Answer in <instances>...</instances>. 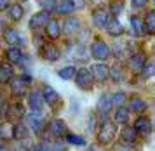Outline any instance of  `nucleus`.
<instances>
[{"label": "nucleus", "instance_id": "20", "mask_svg": "<svg viewBox=\"0 0 155 151\" xmlns=\"http://www.w3.org/2000/svg\"><path fill=\"white\" fill-rule=\"evenodd\" d=\"M129 110L131 111H136V113H143L147 111V103L141 99V97H131V104H129Z\"/></svg>", "mask_w": 155, "mask_h": 151}, {"label": "nucleus", "instance_id": "42", "mask_svg": "<svg viewBox=\"0 0 155 151\" xmlns=\"http://www.w3.org/2000/svg\"><path fill=\"white\" fill-rule=\"evenodd\" d=\"M9 0H0V9H2V11H5V9H9Z\"/></svg>", "mask_w": 155, "mask_h": 151}, {"label": "nucleus", "instance_id": "17", "mask_svg": "<svg viewBox=\"0 0 155 151\" xmlns=\"http://www.w3.org/2000/svg\"><path fill=\"white\" fill-rule=\"evenodd\" d=\"M51 129V134H54L56 137H61V136H66L68 132H66V125H64L63 120H54L52 124L49 125Z\"/></svg>", "mask_w": 155, "mask_h": 151}, {"label": "nucleus", "instance_id": "25", "mask_svg": "<svg viewBox=\"0 0 155 151\" xmlns=\"http://www.w3.org/2000/svg\"><path fill=\"white\" fill-rule=\"evenodd\" d=\"M145 28H147V33H155V11H148L147 12Z\"/></svg>", "mask_w": 155, "mask_h": 151}, {"label": "nucleus", "instance_id": "8", "mask_svg": "<svg viewBox=\"0 0 155 151\" xmlns=\"http://www.w3.org/2000/svg\"><path fill=\"white\" fill-rule=\"evenodd\" d=\"M91 71H92V75H94V80L96 82H105V80H108V76H110V68L106 64H103V63L94 64L91 68Z\"/></svg>", "mask_w": 155, "mask_h": 151}, {"label": "nucleus", "instance_id": "6", "mask_svg": "<svg viewBox=\"0 0 155 151\" xmlns=\"http://www.w3.org/2000/svg\"><path fill=\"white\" fill-rule=\"evenodd\" d=\"M51 23V12L49 11H40V12H37L31 16V19H30V28L31 30H38V28H44L47 26Z\"/></svg>", "mask_w": 155, "mask_h": 151}, {"label": "nucleus", "instance_id": "47", "mask_svg": "<svg viewBox=\"0 0 155 151\" xmlns=\"http://www.w3.org/2000/svg\"><path fill=\"white\" fill-rule=\"evenodd\" d=\"M2 151H7V149H5V146H2Z\"/></svg>", "mask_w": 155, "mask_h": 151}, {"label": "nucleus", "instance_id": "33", "mask_svg": "<svg viewBox=\"0 0 155 151\" xmlns=\"http://www.w3.org/2000/svg\"><path fill=\"white\" fill-rule=\"evenodd\" d=\"M64 137H66V143H70L73 146H85V139L80 137V136H75V134H70L68 132Z\"/></svg>", "mask_w": 155, "mask_h": 151}, {"label": "nucleus", "instance_id": "41", "mask_svg": "<svg viewBox=\"0 0 155 151\" xmlns=\"http://www.w3.org/2000/svg\"><path fill=\"white\" fill-rule=\"evenodd\" d=\"M33 151H52V149H51L47 144H38V146H35V148H33Z\"/></svg>", "mask_w": 155, "mask_h": 151}, {"label": "nucleus", "instance_id": "14", "mask_svg": "<svg viewBox=\"0 0 155 151\" xmlns=\"http://www.w3.org/2000/svg\"><path fill=\"white\" fill-rule=\"evenodd\" d=\"M138 134L140 132L136 130V127H124L122 132H120V137H122V143H127V144H133L134 141L138 139Z\"/></svg>", "mask_w": 155, "mask_h": 151}, {"label": "nucleus", "instance_id": "34", "mask_svg": "<svg viewBox=\"0 0 155 151\" xmlns=\"http://www.w3.org/2000/svg\"><path fill=\"white\" fill-rule=\"evenodd\" d=\"M155 75V61H148L143 68V76L145 78H152Z\"/></svg>", "mask_w": 155, "mask_h": 151}, {"label": "nucleus", "instance_id": "11", "mask_svg": "<svg viewBox=\"0 0 155 151\" xmlns=\"http://www.w3.org/2000/svg\"><path fill=\"white\" fill-rule=\"evenodd\" d=\"M42 94H44V99H45V103L49 104V106H52V108H54V104L59 101V94H58L56 90L51 87V85H44Z\"/></svg>", "mask_w": 155, "mask_h": 151}, {"label": "nucleus", "instance_id": "19", "mask_svg": "<svg viewBox=\"0 0 155 151\" xmlns=\"http://www.w3.org/2000/svg\"><path fill=\"white\" fill-rule=\"evenodd\" d=\"M112 106H113V97H112V96L103 94V96L99 97V101H98V110L101 111V113H108Z\"/></svg>", "mask_w": 155, "mask_h": 151}, {"label": "nucleus", "instance_id": "39", "mask_svg": "<svg viewBox=\"0 0 155 151\" xmlns=\"http://www.w3.org/2000/svg\"><path fill=\"white\" fill-rule=\"evenodd\" d=\"M147 4H148V0H133V7H136V9H141Z\"/></svg>", "mask_w": 155, "mask_h": 151}, {"label": "nucleus", "instance_id": "5", "mask_svg": "<svg viewBox=\"0 0 155 151\" xmlns=\"http://www.w3.org/2000/svg\"><path fill=\"white\" fill-rule=\"evenodd\" d=\"M11 90H12V94L14 96H25L26 94V87H28V83L31 82V76L28 75H23V76H18V78H12L11 80Z\"/></svg>", "mask_w": 155, "mask_h": 151}, {"label": "nucleus", "instance_id": "10", "mask_svg": "<svg viewBox=\"0 0 155 151\" xmlns=\"http://www.w3.org/2000/svg\"><path fill=\"white\" fill-rule=\"evenodd\" d=\"M4 38L7 42L11 47H18V45H25V40L21 38V35L18 33L16 30H5V33H4Z\"/></svg>", "mask_w": 155, "mask_h": 151}, {"label": "nucleus", "instance_id": "46", "mask_svg": "<svg viewBox=\"0 0 155 151\" xmlns=\"http://www.w3.org/2000/svg\"><path fill=\"white\" fill-rule=\"evenodd\" d=\"M16 151H28V146L21 144V146H18V148H16Z\"/></svg>", "mask_w": 155, "mask_h": 151}, {"label": "nucleus", "instance_id": "28", "mask_svg": "<svg viewBox=\"0 0 155 151\" xmlns=\"http://www.w3.org/2000/svg\"><path fill=\"white\" fill-rule=\"evenodd\" d=\"M5 56H7V59L11 63H19L21 61V57H23L21 50H19L18 47H9L7 52H5Z\"/></svg>", "mask_w": 155, "mask_h": 151}, {"label": "nucleus", "instance_id": "37", "mask_svg": "<svg viewBox=\"0 0 155 151\" xmlns=\"http://www.w3.org/2000/svg\"><path fill=\"white\" fill-rule=\"evenodd\" d=\"M115 54H117V57H124V56L127 54V45L117 43V45H115Z\"/></svg>", "mask_w": 155, "mask_h": 151}, {"label": "nucleus", "instance_id": "15", "mask_svg": "<svg viewBox=\"0 0 155 151\" xmlns=\"http://www.w3.org/2000/svg\"><path fill=\"white\" fill-rule=\"evenodd\" d=\"M145 64H147V61H145V56L143 54H134L129 59V68L133 71H143Z\"/></svg>", "mask_w": 155, "mask_h": 151}, {"label": "nucleus", "instance_id": "9", "mask_svg": "<svg viewBox=\"0 0 155 151\" xmlns=\"http://www.w3.org/2000/svg\"><path fill=\"white\" fill-rule=\"evenodd\" d=\"M42 56L47 59V61L54 63V61H58V59L61 57V52H59V49H58L54 43H45V45L42 47Z\"/></svg>", "mask_w": 155, "mask_h": 151}, {"label": "nucleus", "instance_id": "23", "mask_svg": "<svg viewBox=\"0 0 155 151\" xmlns=\"http://www.w3.org/2000/svg\"><path fill=\"white\" fill-rule=\"evenodd\" d=\"M131 26H133V33L136 35V37H141V35L147 31L145 24L141 23V19L138 16H133V18H131Z\"/></svg>", "mask_w": 155, "mask_h": 151}, {"label": "nucleus", "instance_id": "3", "mask_svg": "<svg viewBox=\"0 0 155 151\" xmlns=\"http://www.w3.org/2000/svg\"><path fill=\"white\" fill-rule=\"evenodd\" d=\"M26 124L31 130L35 132L37 136H40L45 129V122H44V117H42V111H33L26 117Z\"/></svg>", "mask_w": 155, "mask_h": 151}, {"label": "nucleus", "instance_id": "44", "mask_svg": "<svg viewBox=\"0 0 155 151\" xmlns=\"http://www.w3.org/2000/svg\"><path fill=\"white\" fill-rule=\"evenodd\" d=\"M51 149L52 151H66L64 149V146H61V144H52L51 146Z\"/></svg>", "mask_w": 155, "mask_h": 151}, {"label": "nucleus", "instance_id": "4", "mask_svg": "<svg viewBox=\"0 0 155 151\" xmlns=\"http://www.w3.org/2000/svg\"><path fill=\"white\" fill-rule=\"evenodd\" d=\"M91 56L98 61H105L110 57V47L103 40H94L91 43Z\"/></svg>", "mask_w": 155, "mask_h": 151}, {"label": "nucleus", "instance_id": "16", "mask_svg": "<svg viewBox=\"0 0 155 151\" xmlns=\"http://www.w3.org/2000/svg\"><path fill=\"white\" fill-rule=\"evenodd\" d=\"M106 31L112 35V37H120V35L124 33V28H122V24L115 18H110L108 19V24H106Z\"/></svg>", "mask_w": 155, "mask_h": 151}, {"label": "nucleus", "instance_id": "31", "mask_svg": "<svg viewBox=\"0 0 155 151\" xmlns=\"http://www.w3.org/2000/svg\"><path fill=\"white\" fill-rule=\"evenodd\" d=\"M0 80H2V83H7L9 80H12V68L9 64H2V68H0Z\"/></svg>", "mask_w": 155, "mask_h": 151}, {"label": "nucleus", "instance_id": "43", "mask_svg": "<svg viewBox=\"0 0 155 151\" xmlns=\"http://www.w3.org/2000/svg\"><path fill=\"white\" fill-rule=\"evenodd\" d=\"M73 4H75V9H82V7L85 5L84 0H73Z\"/></svg>", "mask_w": 155, "mask_h": 151}, {"label": "nucleus", "instance_id": "21", "mask_svg": "<svg viewBox=\"0 0 155 151\" xmlns=\"http://www.w3.org/2000/svg\"><path fill=\"white\" fill-rule=\"evenodd\" d=\"M7 12H9V18L12 21H19L23 18V14H25V9L19 4H11V7L7 9Z\"/></svg>", "mask_w": 155, "mask_h": 151}, {"label": "nucleus", "instance_id": "35", "mask_svg": "<svg viewBox=\"0 0 155 151\" xmlns=\"http://www.w3.org/2000/svg\"><path fill=\"white\" fill-rule=\"evenodd\" d=\"M124 11V4L120 2V0H117V2H113L112 5H110V12L113 14V16H119L120 12Z\"/></svg>", "mask_w": 155, "mask_h": 151}, {"label": "nucleus", "instance_id": "38", "mask_svg": "<svg viewBox=\"0 0 155 151\" xmlns=\"http://www.w3.org/2000/svg\"><path fill=\"white\" fill-rule=\"evenodd\" d=\"M112 97H113V104H122L126 101V94L124 92H115Z\"/></svg>", "mask_w": 155, "mask_h": 151}, {"label": "nucleus", "instance_id": "2", "mask_svg": "<svg viewBox=\"0 0 155 151\" xmlns=\"http://www.w3.org/2000/svg\"><path fill=\"white\" fill-rule=\"evenodd\" d=\"M92 82H94V75H92L91 69H87V68L77 69V75H75V83H77L78 89L89 90V89L92 87Z\"/></svg>", "mask_w": 155, "mask_h": 151}, {"label": "nucleus", "instance_id": "13", "mask_svg": "<svg viewBox=\"0 0 155 151\" xmlns=\"http://www.w3.org/2000/svg\"><path fill=\"white\" fill-rule=\"evenodd\" d=\"M108 19H110V16H108V12H106L105 9L94 11V14H92V21H94V24L98 28H106Z\"/></svg>", "mask_w": 155, "mask_h": 151}, {"label": "nucleus", "instance_id": "26", "mask_svg": "<svg viewBox=\"0 0 155 151\" xmlns=\"http://www.w3.org/2000/svg\"><path fill=\"white\" fill-rule=\"evenodd\" d=\"M58 75H59V78H63V80L75 78V75H77V68H75V66H64V68H61L59 71H58Z\"/></svg>", "mask_w": 155, "mask_h": 151}, {"label": "nucleus", "instance_id": "29", "mask_svg": "<svg viewBox=\"0 0 155 151\" xmlns=\"http://www.w3.org/2000/svg\"><path fill=\"white\" fill-rule=\"evenodd\" d=\"M78 28H80V23H78L77 18H68L66 23H64V31L66 33H75Z\"/></svg>", "mask_w": 155, "mask_h": 151}, {"label": "nucleus", "instance_id": "45", "mask_svg": "<svg viewBox=\"0 0 155 151\" xmlns=\"http://www.w3.org/2000/svg\"><path fill=\"white\" fill-rule=\"evenodd\" d=\"M7 115V103H2V117Z\"/></svg>", "mask_w": 155, "mask_h": 151}, {"label": "nucleus", "instance_id": "1", "mask_svg": "<svg viewBox=\"0 0 155 151\" xmlns=\"http://www.w3.org/2000/svg\"><path fill=\"white\" fill-rule=\"evenodd\" d=\"M115 134H117V125L113 124V122H103L101 127H99V132H98V143L110 144L115 139Z\"/></svg>", "mask_w": 155, "mask_h": 151}, {"label": "nucleus", "instance_id": "24", "mask_svg": "<svg viewBox=\"0 0 155 151\" xmlns=\"http://www.w3.org/2000/svg\"><path fill=\"white\" fill-rule=\"evenodd\" d=\"M47 35H49V38H58L59 37V33H61V28H59V23H58L56 19H51V23L47 24Z\"/></svg>", "mask_w": 155, "mask_h": 151}, {"label": "nucleus", "instance_id": "12", "mask_svg": "<svg viewBox=\"0 0 155 151\" xmlns=\"http://www.w3.org/2000/svg\"><path fill=\"white\" fill-rule=\"evenodd\" d=\"M134 127H136V130L140 132V134H143V136H147V134H150V132H152V122H150L147 117L136 118Z\"/></svg>", "mask_w": 155, "mask_h": 151}, {"label": "nucleus", "instance_id": "40", "mask_svg": "<svg viewBox=\"0 0 155 151\" xmlns=\"http://www.w3.org/2000/svg\"><path fill=\"white\" fill-rule=\"evenodd\" d=\"M115 151H133V149H131V146H127V143H122V144L115 146Z\"/></svg>", "mask_w": 155, "mask_h": 151}, {"label": "nucleus", "instance_id": "22", "mask_svg": "<svg viewBox=\"0 0 155 151\" xmlns=\"http://www.w3.org/2000/svg\"><path fill=\"white\" fill-rule=\"evenodd\" d=\"M56 11L59 14H71L75 11V4H73V0H61V2L58 4Z\"/></svg>", "mask_w": 155, "mask_h": 151}, {"label": "nucleus", "instance_id": "27", "mask_svg": "<svg viewBox=\"0 0 155 151\" xmlns=\"http://www.w3.org/2000/svg\"><path fill=\"white\" fill-rule=\"evenodd\" d=\"M110 78H112L115 83H120L124 80V69L120 68L119 64L112 66V68H110Z\"/></svg>", "mask_w": 155, "mask_h": 151}, {"label": "nucleus", "instance_id": "7", "mask_svg": "<svg viewBox=\"0 0 155 151\" xmlns=\"http://www.w3.org/2000/svg\"><path fill=\"white\" fill-rule=\"evenodd\" d=\"M45 103V99H44V94L40 90H31L28 96V104L30 108L33 111H42V106Z\"/></svg>", "mask_w": 155, "mask_h": 151}, {"label": "nucleus", "instance_id": "32", "mask_svg": "<svg viewBox=\"0 0 155 151\" xmlns=\"http://www.w3.org/2000/svg\"><path fill=\"white\" fill-rule=\"evenodd\" d=\"M70 57H73V59H77V61H85L87 59V56H85V50L82 45H78V47H73L70 49Z\"/></svg>", "mask_w": 155, "mask_h": 151}, {"label": "nucleus", "instance_id": "18", "mask_svg": "<svg viewBox=\"0 0 155 151\" xmlns=\"http://www.w3.org/2000/svg\"><path fill=\"white\" fill-rule=\"evenodd\" d=\"M12 137L18 139V141H25V139H28V127L23 125V124L12 125Z\"/></svg>", "mask_w": 155, "mask_h": 151}, {"label": "nucleus", "instance_id": "30", "mask_svg": "<svg viewBox=\"0 0 155 151\" xmlns=\"http://www.w3.org/2000/svg\"><path fill=\"white\" fill-rule=\"evenodd\" d=\"M127 120H129V110L126 108H119V110L115 111V124H127Z\"/></svg>", "mask_w": 155, "mask_h": 151}, {"label": "nucleus", "instance_id": "36", "mask_svg": "<svg viewBox=\"0 0 155 151\" xmlns=\"http://www.w3.org/2000/svg\"><path fill=\"white\" fill-rule=\"evenodd\" d=\"M38 2H40V5L44 7V11H54V9H56V2H54V0H38Z\"/></svg>", "mask_w": 155, "mask_h": 151}]
</instances>
